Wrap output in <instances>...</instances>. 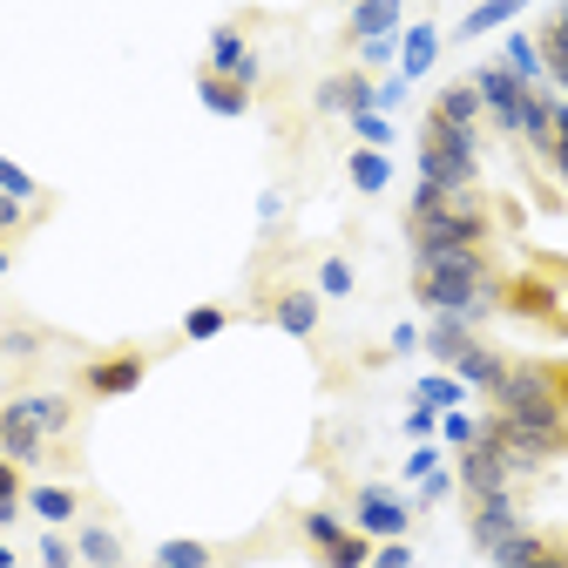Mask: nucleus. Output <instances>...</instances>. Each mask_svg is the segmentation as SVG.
<instances>
[{"instance_id": "obj_1", "label": "nucleus", "mask_w": 568, "mask_h": 568, "mask_svg": "<svg viewBox=\"0 0 568 568\" xmlns=\"http://www.w3.org/2000/svg\"><path fill=\"white\" fill-rule=\"evenodd\" d=\"M487 399L508 419H568V359H508Z\"/></svg>"}, {"instance_id": "obj_2", "label": "nucleus", "mask_w": 568, "mask_h": 568, "mask_svg": "<svg viewBox=\"0 0 568 568\" xmlns=\"http://www.w3.org/2000/svg\"><path fill=\"white\" fill-rule=\"evenodd\" d=\"M419 183H440V190H474L480 183V135L454 129L426 109L419 122Z\"/></svg>"}, {"instance_id": "obj_3", "label": "nucleus", "mask_w": 568, "mask_h": 568, "mask_svg": "<svg viewBox=\"0 0 568 568\" xmlns=\"http://www.w3.org/2000/svg\"><path fill=\"white\" fill-rule=\"evenodd\" d=\"M0 454H8L14 467H28V474H82V454L54 447L34 426V413L21 406V393H0Z\"/></svg>"}, {"instance_id": "obj_4", "label": "nucleus", "mask_w": 568, "mask_h": 568, "mask_svg": "<svg viewBox=\"0 0 568 568\" xmlns=\"http://www.w3.org/2000/svg\"><path fill=\"white\" fill-rule=\"evenodd\" d=\"M170 345H109V352H89V359L75 366V386L82 399H129L142 379H150V366L163 359Z\"/></svg>"}, {"instance_id": "obj_5", "label": "nucleus", "mask_w": 568, "mask_h": 568, "mask_svg": "<svg viewBox=\"0 0 568 568\" xmlns=\"http://www.w3.org/2000/svg\"><path fill=\"white\" fill-rule=\"evenodd\" d=\"M413 501H399V494L386 487V480H359L345 494V521L359 528V535H373V541H406V528H413Z\"/></svg>"}, {"instance_id": "obj_6", "label": "nucleus", "mask_w": 568, "mask_h": 568, "mask_svg": "<svg viewBox=\"0 0 568 568\" xmlns=\"http://www.w3.org/2000/svg\"><path fill=\"white\" fill-rule=\"evenodd\" d=\"M257 318H271L292 338H318L325 332V298H318V284H271L257 298Z\"/></svg>"}, {"instance_id": "obj_7", "label": "nucleus", "mask_w": 568, "mask_h": 568, "mask_svg": "<svg viewBox=\"0 0 568 568\" xmlns=\"http://www.w3.org/2000/svg\"><path fill=\"white\" fill-rule=\"evenodd\" d=\"M474 89H480V109H487V122H494V129H501V135H521L528 82L515 75L508 61H487V68H474Z\"/></svg>"}, {"instance_id": "obj_8", "label": "nucleus", "mask_w": 568, "mask_h": 568, "mask_svg": "<svg viewBox=\"0 0 568 568\" xmlns=\"http://www.w3.org/2000/svg\"><path fill=\"white\" fill-rule=\"evenodd\" d=\"M48 345H61V332H48V325L28 318V312H0V366H8L14 379H28V373L48 359Z\"/></svg>"}, {"instance_id": "obj_9", "label": "nucleus", "mask_w": 568, "mask_h": 568, "mask_svg": "<svg viewBox=\"0 0 568 568\" xmlns=\"http://www.w3.org/2000/svg\"><path fill=\"white\" fill-rule=\"evenodd\" d=\"M203 68H210V75H231V82L257 89L264 61H257V48L244 41V21H224V28H210V54H203Z\"/></svg>"}, {"instance_id": "obj_10", "label": "nucleus", "mask_w": 568, "mask_h": 568, "mask_svg": "<svg viewBox=\"0 0 568 568\" xmlns=\"http://www.w3.org/2000/svg\"><path fill=\"white\" fill-rule=\"evenodd\" d=\"M21 501H28V515H34L41 528H75V521L89 515V494H82L75 480H41V474H34Z\"/></svg>"}, {"instance_id": "obj_11", "label": "nucleus", "mask_w": 568, "mask_h": 568, "mask_svg": "<svg viewBox=\"0 0 568 568\" xmlns=\"http://www.w3.org/2000/svg\"><path fill=\"white\" fill-rule=\"evenodd\" d=\"M454 480H460L467 501H480V494H508V487H515V467L501 460V447H494V440H474V447H460Z\"/></svg>"}, {"instance_id": "obj_12", "label": "nucleus", "mask_w": 568, "mask_h": 568, "mask_svg": "<svg viewBox=\"0 0 568 568\" xmlns=\"http://www.w3.org/2000/svg\"><path fill=\"white\" fill-rule=\"evenodd\" d=\"M521 528V501H515V487L508 494H480V501H467V541L487 555L501 535H515Z\"/></svg>"}, {"instance_id": "obj_13", "label": "nucleus", "mask_w": 568, "mask_h": 568, "mask_svg": "<svg viewBox=\"0 0 568 568\" xmlns=\"http://www.w3.org/2000/svg\"><path fill=\"white\" fill-rule=\"evenodd\" d=\"M373 95H379V82L366 68H338V75H325L312 89V109L318 115H359V109H373Z\"/></svg>"}, {"instance_id": "obj_14", "label": "nucleus", "mask_w": 568, "mask_h": 568, "mask_svg": "<svg viewBox=\"0 0 568 568\" xmlns=\"http://www.w3.org/2000/svg\"><path fill=\"white\" fill-rule=\"evenodd\" d=\"M68 535H75L82 568H129V541H122V528H115L109 515H82Z\"/></svg>"}, {"instance_id": "obj_15", "label": "nucleus", "mask_w": 568, "mask_h": 568, "mask_svg": "<svg viewBox=\"0 0 568 568\" xmlns=\"http://www.w3.org/2000/svg\"><path fill=\"white\" fill-rule=\"evenodd\" d=\"M413 271L419 277H501L487 244H460V251H413Z\"/></svg>"}, {"instance_id": "obj_16", "label": "nucleus", "mask_w": 568, "mask_h": 568, "mask_svg": "<svg viewBox=\"0 0 568 568\" xmlns=\"http://www.w3.org/2000/svg\"><path fill=\"white\" fill-rule=\"evenodd\" d=\"M251 95H257V89H244V82H231V75H210V68H196V102H203L210 115L237 122V115H251Z\"/></svg>"}, {"instance_id": "obj_17", "label": "nucleus", "mask_w": 568, "mask_h": 568, "mask_svg": "<svg viewBox=\"0 0 568 568\" xmlns=\"http://www.w3.org/2000/svg\"><path fill=\"white\" fill-rule=\"evenodd\" d=\"M501 373H508V352H494V345H480V338L454 359V379H460V386H480V393L501 386Z\"/></svg>"}, {"instance_id": "obj_18", "label": "nucleus", "mask_w": 568, "mask_h": 568, "mask_svg": "<svg viewBox=\"0 0 568 568\" xmlns=\"http://www.w3.org/2000/svg\"><path fill=\"white\" fill-rule=\"evenodd\" d=\"M393 21H399V0H359L352 8V21H345V48H366V41H379V34H393Z\"/></svg>"}, {"instance_id": "obj_19", "label": "nucleus", "mask_w": 568, "mask_h": 568, "mask_svg": "<svg viewBox=\"0 0 568 568\" xmlns=\"http://www.w3.org/2000/svg\"><path fill=\"white\" fill-rule=\"evenodd\" d=\"M434 115L440 122H454V129H480V89H474V75H460V82H447L440 95H434Z\"/></svg>"}, {"instance_id": "obj_20", "label": "nucleus", "mask_w": 568, "mask_h": 568, "mask_svg": "<svg viewBox=\"0 0 568 568\" xmlns=\"http://www.w3.org/2000/svg\"><path fill=\"white\" fill-rule=\"evenodd\" d=\"M521 142L548 163L555 156V102L541 95V89H528V109H521Z\"/></svg>"}, {"instance_id": "obj_21", "label": "nucleus", "mask_w": 568, "mask_h": 568, "mask_svg": "<svg viewBox=\"0 0 568 568\" xmlns=\"http://www.w3.org/2000/svg\"><path fill=\"white\" fill-rule=\"evenodd\" d=\"M292 521H298V541H305L312 555H325V548H332L338 535H352V521H345L338 508H298Z\"/></svg>"}, {"instance_id": "obj_22", "label": "nucleus", "mask_w": 568, "mask_h": 568, "mask_svg": "<svg viewBox=\"0 0 568 568\" xmlns=\"http://www.w3.org/2000/svg\"><path fill=\"white\" fill-rule=\"evenodd\" d=\"M345 176H352V190H359V196H379L393 183V163H386V150H366V142H359L352 163H345Z\"/></svg>"}, {"instance_id": "obj_23", "label": "nucleus", "mask_w": 568, "mask_h": 568, "mask_svg": "<svg viewBox=\"0 0 568 568\" xmlns=\"http://www.w3.org/2000/svg\"><path fill=\"white\" fill-rule=\"evenodd\" d=\"M352 292H359V271H352V257H345V251H325V257H318V298L345 305Z\"/></svg>"}, {"instance_id": "obj_24", "label": "nucleus", "mask_w": 568, "mask_h": 568, "mask_svg": "<svg viewBox=\"0 0 568 568\" xmlns=\"http://www.w3.org/2000/svg\"><path fill=\"white\" fill-rule=\"evenodd\" d=\"M474 345V325L467 318H434V325H426V352H434V359H460V352Z\"/></svg>"}, {"instance_id": "obj_25", "label": "nucleus", "mask_w": 568, "mask_h": 568, "mask_svg": "<svg viewBox=\"0 0 568 568\" xmlns=\"http://www.w3.org/2000/svg\"><path fill=\"white\" fill-rule=\"evenodd\" d=\"M521 8H528V0H480V8H474V14H467L454 34H460V41H474V34H487V28H508Z\"/></svg>"}, {"instance_id": "obj_26", "label": "nucleus", "mask_w": 568, "mask_h": 568, "mask_svg": "<svg viewBox=\"0 0 568 568\" xmlns=\"http://www.w3.org/2000/svg\"><path fill=\"white\" fill-rule=\"evenodd\" d=\"M434 54H440V34H434V28H413V34L399 41V75H406V82L426 75V68H434Z\"/></svg>"}, {"instance_id": "obj_27", "label": "nucleus", "mask_w": 568, "mask_h": 568, "mask_svg": "<svg viewBox=\"0 0 568 568\" xmlns=\"http://www.w3.org/2000/svg\"><path fill=\"white\" fill-rule=\"evenodd\" d=\"M541 541H548V535H541V528H528V521H521V528H515V535H501V541H494V548H487V561H494V568H521V561H528V555H535V548H541Z\"/></svg>"}, {"instance_id": "obj_28", "label": "nucleus", "mask_w": 568, "mask_h": 568, "mask_svg": "<svg viewBox=\"0 0 568 568\" xmlns=\"http://www.w3.org/2000/svg\"><path fill=\"white\" fill-rule=\"evenodd\" d=\"M318 568H373V535H359V528L338 535V541L318 555Z\"/></svg>"}, {"instance_id": "obj_29", "label": "nucleus", "mask_w": 568, "mask_h": 568, "mask_svg": "<svg viewBox=\"0 0 568 568\" xmlns=\"http://www.w3.org/2000/svg\"><path fill=\"white\" fill-rule=\"evenodd\" d=\"M34 555H41V568H82V555H75V535H68V528H41Z\"/></svg>"}, {"instance_id": "obj_30", "label": "nucleus", "mask_w": 568, "mask_h": 568, "mask_svg": "<svg viewBox=\"0 0 568 568\" xmlns=\"http://www.w3.org/2000/svg\"><path fill=\"white\" fill-rule=\"evenodd\" d=\"M224 325H231V305H190V312H183V332H176V338H217Z\"/></svg>"}, {"instance_id": "obj_31", "label": "nucleus", "mask_w": 568, "mask_h": 568, "mask_svg": "<svg viewBox=\"0 0 568 568\" xmlns=\"http://www.w3.org/2000/svg\"><path fill=\"white\" fill-rule=\"evenodd\" d=\"M0 190H8V196H21L28 210H48V190H41V183H34L28 170H14L8 156H0Z\"/></svg>"}, {"instance_id": "obj_32", "label": "nucleus", "mask_w": 568, "mask_h": 568, "mask_svg": "<svg viewBox=\"0 0 568 568\" xmlns=\"http://www.w3.org/2000/svg\"><path fill=\"white\" fill-rule=\"evenodd\" d=\"M41 217H48V210H28L21 196H8V190H0V237H8V244H14L28 224H41Z\"/></svg>"}, {"instance_id": "obj_33", "label": "nucleus", "mask_w": 568, "mask_h": 568, "mask_svg": "<svg viewBox=\"0 0 568 568\" xmlns=\"http://www.w3.org/2000/svg\"><path fill=\"white\" fill-rule=\"evenodd\" d=\"M508 68H515V75L535 89V82H541V48H535L528 34H508Z\"/></svg>"}, {"instance_id": "obj_34", "label": "nucleus", "mask_w": 568, "mask_h": 568, "mask_svg": "<svg viewBox=\"0 0 568 568\" xmlns=\"http://www.w3.org/2000/svg\"><path fill=\"white\" fill-rule=\"evenodd\" d=\"M345 122H352V135H359L366 150H386V142H393V122L379 109H359V115H345Z\"/></svg>"}, {"instance_id": "obj_35", "label": "nucleus", "mask_w": 568, "mask_h": 568, "mask_svg": "<svg viewBox=\"0 0 568 568\" xmlns=\"http://www.w3.org/2000/svg\"><path fill=\"white\" fill-rule=\"evenodd\" d=\"M413 399L447 406V413H454V406H460V379H419V386H413Z\"/></svg>"}, {"instance_id": "obj_36", "label": "nucleus", "mask_w": 568, "mask_h": 568, "mask_svg": "<svg viewBox=\"0 0 568 568\" xmlns=\"http://www.w3.org/2000/svg\"><path fill=\"white\" fill-rule=\"evenodd\" d=\"M373 568H419V555L406 541H373Z\"/></svg>"}, {"instance_id": "obj_37", "label": "nucleus", "mask_w": 568, "mask_h": 568, "mask_svg": "<svg viewBox=\"0 0 568 568\" xmlns=\"http://www.w3.org/2000/svg\"><path fill=\"white\" fill-rule=\"evenodd\" d=\"M521 568H568V535H548V541H541Z\"/></svg>"}, {"instance_id": "obj_38", "label": "nucleus", "mask_w": 568, "mask_h": 568, "mask_svg": "<svg viewBox=\"0 0 568 568\" xmlns=\"http://www.w3.org/2000/svg\"><path fill=\"white\" fill-rule=\"evenodd\" d=\"M28 480H34L28 467H14L8 454H0V501H21V494H28Z\"/></svg>"}, {"instance_id": "obj_39", "label": "nucleus", "mask_w": 568, "mask_h": 568, "mask_svg": "<svg viewBox=\"0 0 568 568\" xmlns=\"http://www.w3.org/2000/svg\"><path fill=\"white\" fill-rule=\"evenodd\" d=\"M447 494H454V474H447V467H434V474L419 480V501H413V508H434V501H447Z\"/></svg>"}, {"instance_id": "obj_40", "label": "nucleus", "mask_w": 568, "mask_h": 568, "mask_svg": "<svg viewBox=\"0 0 568 568\" xmlns=\"http://www.w3.org/2000/svg\"><path fill=\"white\" fill-rule=\"evenodd\" d=\"M440 434H447L454 447H474V440H480V419H467V413H447V419H440Z\"/></svg>"}, {"instance_id": "obj_41", "label": "nucleus", "mask_w": 568, "mask_h": 568, "mask_svg": "<svg viewBox=\"0 0 568 568\" xmlns=\"http://www.w3.org/2000/svg\"><path fill=\"white\" fill-rule=\"evenodd\" d=\"M434 426H440V406L413 399V413H406V434H413V440H426V434H434Z\"/></svg>"}, {"instance_id": "obj_42", "label": "nucleus", "mask_w": 568, "mask_h": 568, "mask_svg": "<svg viewBox=\"0 0 568 568\" xmlns=\"http://www.w3.org/2000/svg\"><path fill=\"white\" fill-rule=\"evenodd\" d=\"M434 467H440V454H434V447H419V454L406 460V480H426V474H434Z\"/></svg>"}, {"instance_id": "obj_43", "label": "nucleus", "mask_w": 568, "mask_h": 568, "mask_svg": "<svg viewBox=\"0 0 568 568\" xmlns=\"http://www.w3.org/2000/svg\"><path fill=\"white\" fill-rule=\"evenodd\" d=\"M21 515H28V501H0V535H8V528H14Z\"/></svg>"}, {"instance_id": "obj_44", "label": "nucleus", "mask_w": 568, "mask_h": 568, "mask_svg": "<svg viewBox=\"0 0 568 568\" xmlns=\"http://www.w3.org/2000/svg\"><path fill=\"white\" fill-rule=\"evenodd\" d=\"M548 170H555V176H561V190H568V142H561V150L548 156Z\"/></svg>"}, {"instance_id": "obj_45", "label": "nucleus", "mask_w": 568, "mask_h": 568, "mask_svg": "<svg viewBox=\"0 0 568 568\" xmlns=\"http://www.w3.org/2000/svg\"><path fill=\"white\" fill-rule=\"evenodd\" d=\"M8 271H14V244H8V237H0V277H8Z\"/></svg>"}, {"instance_id": "obj_46", "label": "nucleus", "mask_w": 568, "mask_h": 568, "mask_svg": "<svg viewBox=\"0 0 568 568\" xmlns=\"http://www.w3.org/2000/svg\"><path fill=\"white\" fill-rule=\"evenodd\" d=\"M0 568H21V555H14V548H8V541H0Z\"/></svg>"}, {"instance_id": "obj_47", "label": "nucleus", "mask_w": 568, "mask_h": 568, "mask_svg": "<svg viewBox=\"0 0 568 568\" xmlns=\"http://www.w3.org/2000/svg\"><path fill=\"white\" fill-rule=\"evenodd\" d=\"M332 8H359V0H332Z\"/></svg>"}, {"instance_id": "obj_48", "label": "nucleus", "mask_w": 568, "mask_h": 568, "mask_svg": "<svg viewBox=\"0 0 568 568\" xmlns=\"http://www.w3.org/2000/svg\"><path fill=\"white\" fill-rule=\"evenodd\" d=\"M150 568H163V561H150Z\"/></svg>"}]
</instances>
